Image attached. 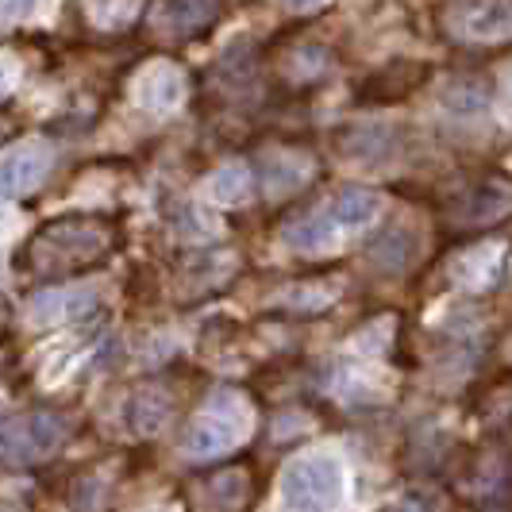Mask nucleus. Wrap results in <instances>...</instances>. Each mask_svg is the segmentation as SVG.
I'll return each instance as SVG.
<instances>
[{
    "label": "nucleus",
    "mask_w": 512,
    "mask_h": 512,
    "mask_svg": "<svg viewBox=\"0 0 512 512\" xmlns=\"http://www.w3.org/2000/svg\"><path fill=\"white\" fill-rule=\"evenodd\" d=\"M116 220L101 212H74L47 220L20 247V270L35 282H70L104 266L116 251Z\"/></svg>",
    "instance_id": "obj_1"
},
{
    "label": "nucleus",
    "mask_w": 512,
    "mask_h": 512,
    "mask_svg": "<svg viewBox=\"0 0 512 512\" xmlns=\"http://www.w3.org/2000/svg\"><path fill=\"white\" fill-rule=\"evenodd\" d=\"M343 501V466L332 455H305L282 474L285 512H335Z\"/></svg>",
    "instance_id": "obj_2"
},
{
    "label": "nucleus",
    "mask_w": 512,
    "mask_h": 512,
    "mask_svg": "<svg viewBox=\"0 0 512 512\" xmlns=\"http://www.w3.org/2000/svg\"><path fill=\"white\" fill-rule=\"evenodd\" d=\"M70 439V420L62 412H27L20 420H8L0 428V459L31 466V462L51 459L54 451Z\"/></svg>",
    "instance_id": "obj_3"
},
{
    "label": "nucleus",
    "mask_w": 512,
    "mask_h": 512,
    "mask_svg": "<svg viewBox=\"0 0 512 512\" xmlns=\"http://www.w3.org/2000/svg\"><path fill=\"white\" fill-rule=\"evenodd\" d=\"M247 436V424H243V412L228 409V405H216L208 409L185 436V455L193 459H216V455H228L239 447V439Z\"/></svg>",
    "instance_id": "obj_4"
},
{
    "label": "nucleus",
    "mask_w": 512,
    "mask_h": 512,
    "mask_svg": "<svg viewBox=\"0 0 512 512\" xmlns=\"http://www.w3.org/2000/svg\"><path fill=\"white\" fill-rule=\"evenodd\" d=\"M455 224L459 228H489L512 216V178H486L470 185L455 201Z\"/></svg>",
    "instance_id": "obj_5"
},
{
    "label": "nucleus",
    "mask_w": 512,
    "mask_h": 512,
    "mask_svg": "<svg viewBox=\"0 0 512 512\" xmlns=\"http://www.w3.org/2000/svg\"><path fill=\"white\" fill-rule=\"evenodd\" d=\"M51 170V151L47 147H24L0 158V201L24 197L27 189H35Z\"/></svg>",
    "instance_id": "obj_6"
},
{
    "label": "nucleus",
    "mask_w": 512,
    "mask_h": 512,
    "mask_svg": "<svg viewBox=\"0 0 512 512\" xmlns=\"http://www.w3.org/2000/svg\"><path fill=\"white\" fill-rule=\"evenodd\" d=\"M459 31L474 43H509L512 39V4H459L451 8Z\"/></svg>",
    "instance_id": "obj_7"
},
{
    "label": "nucleus",
    "mask_w": 512,
    "mask_h": 512,
    "mask_svg": "<svg viewBox=\"0 0 512 512\" xmlns=\"http://www.w3.org/2000/svg\"><path fill=\"white\" fill-rule=\"evenodd\" d=\"M312 158L305 151H270L258 158V174L266 181V189L274 197H285V193H297L308 178H312Z\"/></svg>",
    "instance_id": "obj_8"
},
{
    "label": "nucleus",
    "mask_w": 512,
    "mask_h": 512,
    "mask_svg": "<svg viewBox=\"0 0 512 512\" xmlns=\"http://www.w3.org/2000/svg\"><path fill=\"white\" fill-rule=\"evenodd\" d=\"M420 255V235L405 224H393V228H385L370 247H366V258L385 270V274H401V270H409L412 262Z\"/></svg>",
    "instance_id": "obj_9"
},
{
    "label": "nucleus",
    "mask_w": 512,
    "mask_h": 512,
    "mask_svg": "<svg viewBox=\"0 0 512 512\" xmlns=\"http://www.w3.org/2000/svg\"><path fill=\"white\" fill-rule=\"evenodd\" d=\"M220 4H158L151 16L158 20V31H166L170 39H193L205 27H212L220 20Z\"/></svg>",
    "instance_id": "obj_10"
},
{
    "label": "nucleus",
    "mask_w": 512,
    "mask_h": 512,
    "mask_svg": "<svg viewBox=\"0 0 512 512\" xmlns=\"http://www.w3.org/2000/svg\"><path fill=\"white\" fill-rule=\"evenodd\" d=\"M208 501L220 512H247L255 501V474L251 466H224L208 478Z\"/></svg>",
    "instance_id": "obj_11"
},
{
    "label": "nucleus",
    "mask_w": 512,
    "mask_h": 512,
    "mask_svg": "<svg viewBox=\"0 0 512 512\" xmlns=\"http://www.w3.org/2000/svg\"><path fill=\"white\" fill-rule=\"evenodd\" d=\"M378 208H382V197L374 193V189H366V185H347V189H339L332 197V205L324 212V220L335 228H362V224H370L374 216H378Z\"/></svg>",
    "instance_id": "obj_12"
},
{
    "label": "nucleus",
    "mask_w": 512,
    "mask_h": 512,
    "mask_svg": "<svg viewBox=\"0 0 512 512\" xmlns=\"http://www.w3.org/2000/svg\"><path fill=\"white\" fill-rule=\"evenodd\" d=\"M489 97H493V89H489L486 77H478V74L455 77V81L439 93L443 108L455 112V116H474V112H482V108L489 104Z\"/></svg>",
    "instance_id": "obj_13"
},
{
    "label": "nucleus",
    "mask_w": 512,
    "mask_h": 512,
    "mask_svg": "<svg viewBox=\"0 0 512 512\" xmlns=\"http://www.w3.org/2000/svg\"><path fill=\"white\" fill-rule=\"evenodd\" d=\"M174 409V401H170V393L166 389H143L139 397H131L128 405V424L135 432H158L162 424H166V416Z\"/></svg>",
    "instance_id": "obj_14"
},
{
    "label": "nucleus",
    "mask_w": 512,
    "mask_h": 512,
    "mask_svg": "<svg viewBox=\"0 0 512 512\" xmlns=\"http://www.w3.org/2000/svg\"><path fill=\"white\" fill-rule=\"evenodd\" d=\"M405 66H409V62H389L385 70H378V74L362 85L359 101L362 104H389V101L409 97L420 81H405V77H401V70H405Z\"/></svg>",
    "instance_id": "obj_15"
},
{
    "label": "nucleus",
    "mask_w": 512,
    "mask_h": 512,
    "mask_svg": "<svg viewBox=\"0 0 512 512\" xmlns=\"http://www.w3.org/2000/svg\"><path fill=\"white\" fill-rule=\"evenodd\" d=\"M393 128H382V124H370V128H347L339 131V151L347 158H374V154H389L393 151Z\"/></svg>",
    "instance_id": "obj_16"
},
{
    "label": "nucleus",
    "mask_w": 512,
    "mask_h": 512,
    "mask_svg": "<svg viewBox=\"0 0 512 512\" xmlns=\"http://www.w3.org/2000/svg\"><path fill=\"white\" fill-rule=\"evenodd\" d=\"M181 101V74L170 66H154L143 81V104L147 108H174Z\"/></svg>",
    "instance_id": "obj_17"
},
{
    "label": "nucleus",
    "mask_w": 512,
    "mask_h": 512,
    "mask_svg": "<svg viewBox=\"0 0 512 512\" xmlns=\"http://www.w3.org/2000/svg\"><path fill=\"white\" fill-rule=\"evenodd\" d=\"M208 193H212V201H220V205H239V201H247V193H251V174H247L243 166H224V170L212 174Z\"/></svg>",
    "instance_id": "obj_18"
},
{
    "label": "nucleus",
    "mask_w": 512,
    "mask_h": 512,
    "mask_svg": "<svg viewBox=\"0 0 512 512\" xmlns=\"http://www.w3.org/2000/svg\"><path fill=\"white\" fill-rule=\"evenodd\" d=\"M93 308V297L89 293H54V297H39L35 301V320L39 324H51V320H66V316H81Z\"/></svg>",
    "instance_id": "obj_19"
},
{
    "label": "nucleus",
    "mask_w": 512,
    "mask_h": 512,
    "mask_svg": "<svg viewBox=\"0 0 512 512\" xmlns=\"http://www.w3.org/2000/svg\"><path fill=\"white\" fill-rule=\"evenodd\" d=\"M385 512H443V493H439V489H428V486L405 489Z\"/></svg>",
    "instance_id": "obj_20"
},
{
    "label": "nucleus",
    "mask_w": 512,
    "mask_h": 512,
    "mask_svg": "<svg viewBox=\"0 0 512 512\" xmlns=\"http://www.w3.org/2000/svg\"><path fill=\"white\" fill-rule=\"evenodd\" d=\"M12 135H16V120H8V116L0 112V147H4V143H8Z\"/></svg>",
    "instance_id": "obj_21"
},
{
    "label": "nucleus",
    "mask_w": 512,
    "mask_h": 512,
    "mask_svg": "<svg viewBox=\"0 0 512 512\" xmlns=\"http://www.w3.org/2000/svg\"><path fill=\"white\" fill-rule=\"evenodd\" d=\"M493 512H505V509H493Z\"/></svg>",
    "instance_id": "obj_22"
}]
</instances>
